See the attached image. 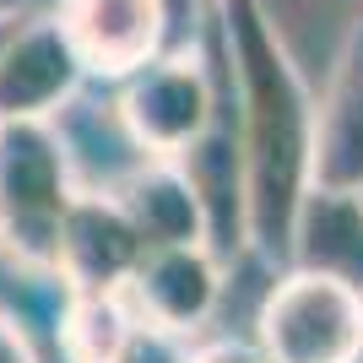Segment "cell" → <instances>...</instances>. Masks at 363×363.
I'll return each instance as SVG.
<instances>
[{
    "mask_svg": "<svg viewBox=\"0 0 363 363\" xmlns=\"http://www.w3.org/2000/svg\"><path fill=\"white\" fill-rule=\"evenodd\" d=\"M223 44L233 71V125L250 184V250L293 260V223L315 184V98L260 0H223Z\"/></svg>",
    "mask_w": 363,
    "mask_h": 363,
    "instance_id": "obj_1",
    "label": "cell"
},
{
    "mask_svg": "<svg viewBox=\"0 0 363 363\" xmlns=\"http://www.w3.org/2000/svg\"><path fill=\"white\" fill-rule=\"evenodd\" d=\"M71 201L60 130L49 120H0V255L33 277H55Z\"/></svg>",
    "mask_w": 363,
    "mask_h": 363,
    "instance_id": "obj_2",
    "label": "cell"
},
{
    "mask_svg": "<svg viewBox=\"0 0 363 363\" xmlns=\"http://www.w3.org/2000/svg\"><path fill=\"white\" fill-rule=\"evenodd\" d=\"M260 352L272 363H358L363 293L325 272L293 266L260 303Z\"/></svg>",
    "mask_w": 363,
    "mask_h": 363,
    "instance_id": "obj_3",
    "label": "cell"
},
{
    "mask_svg": "<svg viewBox=\"0 0 363 363\" xmlns=\"http://www.w3.org/2000/svg\"><path fill=\"white\" fill-rule=\"evenodd\" d=\"M120 120H125V136L147 157H179L217 120V98H212V82L201 71V60L157 55L136 76H125Z\"/></svg>",
    "mask_w": 363,
    "mask_h": 363,
    "instance_id": "obj_4",
    "label": "cell"
},
{
    "mask_svg": "<svg viewBox=\"0 0 363 363\" xmlns=\"http://www.w3.org/2000/svg\"><path fill=\"white\" fill-rule=\"evenodd\" d=\"M141 260H147V239L136 233L114 190L71 201L60 255H55V277L65 282V293H125Z\"/></svg>",
    "mask_w": 363,
    "mask_h": 363,
    "instance_id": "obj_5",
    "label": "cell"
},
{
    "mask_svg": "<svg viewBox=\"0 0 363 363\" xmlns=\"http://www.w3.org/2000/svg\"><path fill=\"white\" fill-rule=\"evenodd\" d=\"M60 28L87 76L125 82L163 55L168 0H60Z\"/></svg>",
    "mask_w": 363,
    "mask_h": 363,
    "instance_id": "obj_6",
    "label": "cell"
},
{
    "mask_svg": "<svg viewBox=\"0 0 363 363\" xmlns=\"http://www.w3.org/2000/svg\"><path fill=\"white\" fill-rule=\"evenodd\" d=\"M223 293V260L206 244H174V250H147L136 277L125 282V298L136 320L157 336H190L201 331Z\"/></svg>",
    "mask_w": 363,
    "mask_h": 363,
    "instance_id": "obj_7",
    "label": "cell"
},
{
    "mask_svg": "<svg viewBox=\"0 0 363 363\" xmlns=\"http://www.w3.org/2000/svg\"><path fill=\"white\" fill-rule=\"evenodd\" d=\"M82 55L71 49L60 16H28V28L0 55V120H49L82 87Z\"/></svg>",
    "mask_w": 363,
    "mask_h": 363,
    "instance_id": "obj_8",
    "label": "cell"
},
{
    "mask_svg": "<svg viewBox=\"0 0 363 363\" xmlns=\"http://www.w3.org/2000/svg\"><path fill=\"white\" fill-rule=\"evenodd\" d=\"M184 168V179L196 184L201 212H206V250L217 260L239 255L250 244V184H244V147H239V125H217L201 141L174 157Z\"/></svg>",
    "mask_w": 363,
    "mask_h": 363,
    "instance_id": "obj_9",
    "label": "cell"
},
{
    "mask_svg": "<svg viewBox=\"0 0 363 363\" xmlns=\"http://www.w3.org/2000/svg\"><path fill=\"white\" fill-rule=\"evenodd\" d=\"M293 266L325 272L363 293V190L309 184L293 223Z\"/></svg>",
    "mask_w": 363,
    "mask_h": 363,
    "instance_id": "obj_10",
    "label": "cell"
},
{
    "mask_svg": "<svg viewBox=\"0 0 363 363\" xmlns=\"http://www.w3.org/2000/svg\"><path fill=\"white\" fill-rule=\"evenodd\" d=\"M315 184L363 190V22L342 49L315 114Z\"/></svg>",
    "mask_w": 363,
    "mask_h": 363,
    "instance_id": "obj_11",
    "label": "cell"
},
{
    "mask_svg": "<svg viewBox=\"0 0 363 363\" xmlns=\"http://www.w3.org/2000/svg\"><path fill=\"white\" fill-rule=\"evenodd\" d=\"M120 206L130 212L147 250H174V244H206V212H201L196 184L184 179L174 157H147L136 174L120 179Z\"/></svg>",
    "mask_w": 363,
    "mask_h": 363,
    "instance_id": "obj_12",
    "label": "cell"
},
{
    "mask_svg": "<svg viewBox=\"0 0 363 363\" xmlns=\"http://www.w3.org/2000/svg\"><path fill=\"white\" fill-rule=\"evenodd\" d=\"M136 309L125 293H71L60 315L65 363H125L136 347Z\"/></svg>",
    "mask_w": 363,
    "mask_h": 363,
    "instance_id": "obj_13",
    "label": "cell"
},
{
    "mask_svg": "<svg viewBox=\"0 0 363 363\" xmlns=\"http://www.w3.org/2000/svg\"><path fill=\"white\" fill-rule=\"evenodd\" d=\"M0 363H38V358H33L28 331H22V325H16L6 309H0Z\"/></svg>",
    "mask_w": 363,
    "mask_h": 363,
    "instance_id": "obj_14",
    "label": "cell"
},
{
    "mask_svg": "<svg viewBox=\"0 0 363 363\" xmlns=\"http://www.w3.org/2000/svg\"><path fill=\"white\" fill-rule=\"evenodd\" d=\"M190 363H272V358L260 352V342H255V347H239V342H217V347L196 352Z\"/></svg>",
    "mask_w": 363,
    "mask_h": 363,
    "instance_id": "obj_15",
    "label": "cell"
},
{
    "mask_svg": "<svg viewBox=\"0 0 363 363\" xmlns=\"http://www.w3.org/2000/svg\"><path fill=\"white\" fill-rule=\"evenodd\" d=\"M28 28V11H0V55L11 49V38Z\"/></svg>",
    "mask_w": 363,
    "mask_h": 363,
    "instance_id": "obj_16",
    "label": "cell"
}]
</instances>
